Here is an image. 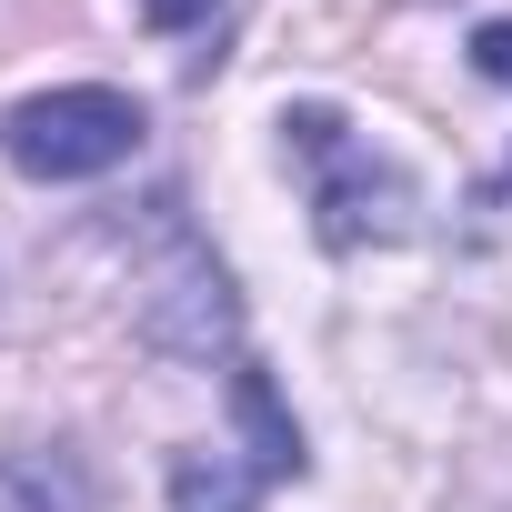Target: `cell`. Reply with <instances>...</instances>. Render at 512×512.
I'll use <instances>...</instances> for the list:
<instances>
[{
    "mask_svg": "<svg viewBox=\"0 0 512 512\" xmlns=\"http://www.w3.org/2000/svg\"><path fill=\"white\" fill-rule=\"evenodd\" d=\"M231 412L251 432V472H262V482H292L302 472V432H292V412H282V392H272L262 362H231Z\"/></svg>",
    "mask_w": 512,
    "mask_h": 512,
    "instance_id": "5b68a950",
    "label": "cell"
},
{
    "mask_svg": "<svg viewBox=\"0 0 512 512\" xmlns=\"http://www.w3.org/2000/svg\"><path fill=\"white\" fill-rule=\"evenodd\" d=\"M211 11H221V0H141L151 31H191V21H211Z\"/></svg>",
    "mask_w": 512,
    "mask_h": 512,
    "instance_id": "ba28073f",
    "label": "cell"
},
{
    "mask_svg": "<svg viewBox=\"0 0 512 512\" xmlns=\"http://www.w3.org/2000/svg\"><path fill=\"white\" fill-rule=\"evenodd\" d=\"M262 502V472L231 452H171V512H251Z\"/></svg>",
    "mask_w": 512,
    "mask_h": 512,
    "instance_id": "8992f818",
    "label": "cell"
},
{
    "mask_svg": "<svg viewBox=\"0 0 512 512\" xmlns=\"http://www.w3.org/2000/svg\"><path fill=\"white\" fill-rule=\"evenodd\" d=\"M141 342L171 352V362H211V352L241 342V302H231V282H221L211 251L181 241L171 262L151 272V292H141Z\"/></svg>",
    "mask_w": 512,
    "mask_h": 512,
    "instance_id": "3957f363",
    "label": "cell"
},
{
    "mask_svg": "<svg viewBox=\"0 0 512 512\" xmlns=\"http://www.w3.org/2000/svg\"><path fill=\"white\" fill-rule=\"evenodd\" d=\"M101 482L81 452L61 442H21V452H0V512H91Z\"/></svg>",
    "mask_w": 512,
    "mask_h": 512,
    "instance_id": "277c9868",
    "label": "cell"
},
{
    "mask_svg": "<svg viewBox=\"0 0 512 512\" xmlns=\"http://www.w3.org/2000/svg\"><path fill=\"white\" fill-rule=\"evenodd\" d=\"M0 151H11L31 181H91V171H121L141 151V101L111 91V81H61V91H31L0 121Z\"/></svg>",
    "mask_w": 512,
    "mask_h": 512,
    "instance_id": "6da1fadb",
    "label": "cell"
},
{
    "mask_svg": "<svg viewBox=\"0 0 512 512\" xmlns=\"http://www.w3.org/2000/svg\"><path fill=\"white\" fill-rule=\"evenodd\" d=\"M282 131H292V151H302V161H322V181H312V221H322V241H332V251L392 241V231L412 221V181H402L392 161H372V151L352 141V121H342V111L292 101V111H282Z\"/></svg>",
    "mask_w": 512,
    "mask_h": 512,
    "instance_id": "7a4b0ae2",
    "label": "cell"
},
{
    "mask_svg": "<svg viewBox=\"0 0 512 512\" xmlns=\"http://www.w3.org/2000/svg\"><path fill=\"white\" fill-rule=\"evenodd\" d=\"M472 71L482 81H512V21H482L472 31Z\"/></svg>",
    "mask_w": 512,
    "mask_h": 512,
    "instance_id": "52a82bcc",
    "label": "cell"
}]
</instances>
